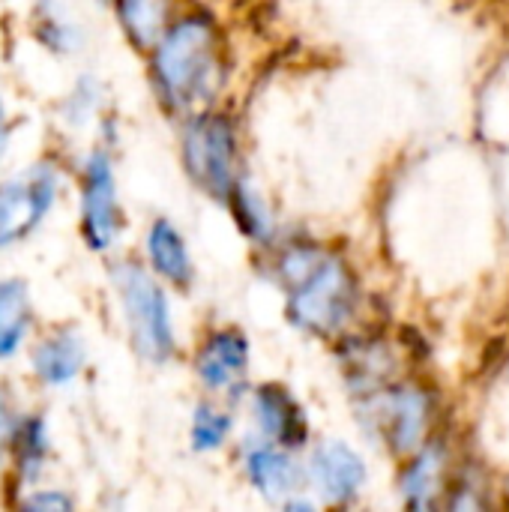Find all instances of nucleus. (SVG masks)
Returning a JSON list of instances; mask_svg holds the SVG:
<instances>
[{
    "mask_svg": "<svg viewBox=\"0 0 509 512\" xmlns=\"http://www.w3.org/2000/svg\"><path fill=\"white\" fill-rule=\"evenodd\" d=\"M153 87L174 114H198L213 105L225 78V51L216 21L189 12L171 21L153 45Z\"/></svg>",
    "mask_w": 509,
    "mask_h": 512,
    "instance_id": "f257e3e1",
    "label": "nucleus"
},
{
    "mask_svg": "<svg viewBox=\"0 0 509 512\" xmlns=\"http://www.w3.org/2000/svg\"><path fill=\"white\" fill-rule=\"evenodd\" d=\"M288 318L315 336H339L360 309V282L342 255L321 249L315 261L285 285Z\"/></svg>",
    "mask_w": 509,
    "mask_h": 512,
    "instance_id": "f03ea898",
    "label": "nucleus"
},
{
    "mask_svg": "<svg viewBox=\"0 0 509 512\" xmlns=\"http://www.w3.org/2000/svg\"><path fill=\"white\" fill-rule=\"evenodd\" d=\"M180 150L192 183H198L207 195L228 201L240 183V141L234 120L210 108L192 114L183 129Z\"/></svg>",
    "mask_w": 509,
    "mask_h": 512,
    "instance_id": "7ed1b4c3",
    "label": "nucleus"
},
{
    "mask_svg": "<svg viewBox=\"0 0 509 512\" xmlns=\"http://www.w3.org/2000/svg\"><path fill=\"white\" fill-rule=\"evenodd\" d=\"M111 279L120 294L132 348L150 363H165L174 354V327L162 285L135 261L114 264Z\"/></svg>",
    "mask_w": 509,
    "mask_h": 512,
    "instance_id": "20e7f679",
    "label": "nucleus"
},
{
    "mask_svg": "<svg viewBox=\"0 0 509 512\" xmlns=\"http://www.w3.org/2000/svg\"><path fill=\"white\" fill-rule=\"evenodd\" d=\"M363 420L396 456H411L432 438L435 396L414 381H390L363 393Z\"/></svg>",
    "mask_w": 509,
    "mask_h": 512,
    "instance_id": "39448f33",
    "label": "nucleus"
},
{
    "mask_svg": "<svg viewBox=\"0 0 509 512\" xmlns=\"http://www.w3.org/2000/svg\"><path fill=\"white\" fill-rule=\"evenodd\" d=\"M57 198V171L33 165L0 183V249L24 240L39 228Z\"/></svg>",
    "mask_w": 509,
    "mask_h": 512,
    "instance_id": "423d86ee",
    "label": "nucleus"
},
{
    "mask_svg": "<svg viewBox=\"0 0 509 512\" xmlns=\"http://www.w3.org/2000/svg\"><path fill=\"white\" fill-rule=\"evenodd\" d=\"M123 228L120 201H117V180L108 153H90L84 165V186H81V237L93 252H108L117 243Z\"/></svg>",
    "mask_w": 509,
    "mask_h": 512,
    "instance_id": "0eeeda50",
    "label": "nucleus"
},
{
    "mask_svg": "<svg viewBox=\"0 0 509 512\" xmlns=\"http://www.w3.org/2000/svg\"><path fill=\"white\" fill-rule=\"evenodd\" d=\"M198 381L222 396H237L249 375V342L240 330H213L195 351Z\"/></svg>",
    "mask_w": 509,
    "mask_h": 512,
    "instance_id": "6e6552de",
    "label": "nucleus"
},
{
    "mask_svg": "<svg viewBox=\"0 0 509 512\" xmlns=\"http://www.w3.org/2000/svg\"><path fill=\"white\" fill-rule=\"evenodd\" d=\"M309 477L330 504H348L366 483V465L345 441H321L309 456Z\"/></svg>",
    "mask_w": 509,
    "mask_h": 512,
    "instance_id": "1a4fd4ad",
    "label": "nucleus"
},
{
    "mask_svg": "<svg viewBox=\"0 0 509 512\" xmlns=\"http://www.w3.org/2000/svg\"><path fill=\"white\" fill-rule=\"evenodd\" d=\"M252 417L264 441H273L288 450H300L309 441V423H306L303 408L279 384H264L255 390Z\"/></svg>",
    "mask_w": 509,
    "mask_h": 512,
    "instance_id": "9d476101",
    "label": "nucleus"
},
{
    "mask_svg": "<svg viewBox=\"0 0 509 512\" xmlns=\"http://www.w3.org/2000/svg\"><path fill=\"white\" fill-rule=\"evenodd\" d=\"M399 489L405 504L414 510H429L441 495L450 492V453L444 441L429 438L417 453L408 456Z\"/></svg>",
    "mask_w": 509,
    "mask_h": 512,
    "instance_id": "9b49d317",
    "label": "nucleus"
},
{
    "mask_svg": "<svg viewBox=\"0 0 509 512\" xmlns=\"http://www.w3.org/2000/svg\"><path fill=\"white\" fill-rule=\"evenodd\" d=\"M87 360V348L78 330L66 327V330H54L51 336H45L33 354H30V366L33 375L45 384V387H69Z\"/></svg>",
    "mask_w": 509,
    "mask_h": 512,
    "instance_id": "f8f14e48",
    "label": "nucleus"
},
{
    "mask_svg": "<svg viewBox=\"0 0 509 512\" xmlns=\"http://www.w3.org/2000/svg\"><path fill=\"white\" fill-rule=\"evenodd\" d=\"M246 474L252 486L267 498L294 495L303 483V471L291 459V450L273 441H261L246 450Z\"/></svg>",
    "mask_w": 509,
    "mask_h": 512,
    "instance_id": "ddd939ff",
    "label": "nucleus"
},
{
    "mask_svg": "<svg viewBox=\"0 0 509 512\" xmlns=\"http://www.w3.org/2000/svg\"><path fill=\"white\" fill-rule=\"evenodd\" d=\"M144 249H147V261L153 267V273L165 282H171L174 288H186L195 276L186 240L180 237V231L168 222V219H156L144 237Z\"/></svg>",
    "mask_w": 509,
    "mask_h": 512,
    "instance_id": "4468645a",
    "label": "nucleus"
},
{
    "mask_svg": "<svg viewBox=\"0 0 509 512\" xmlns=\"http://www.w3.org/2000/svg\"><path fill=\"white\" fill-rule=\"evenodd\" d=\"M33 324L30 294L21 279L0 282V360H9L21 351Z\"/></svg>",
    "mask_w": 509,
    "mask_h": 512,
    "instance_id": "2eb2a0df",
    "label": "nucleus"
},
{
    "mask_svg": "<svg viewBox=\"0 0 509 512\" xmlns=\"http://www.w3.org/2000/svg\"><path fill=\"white\" fill-rule=\"evenodd\" d=\"M117 12L120 27L138 48H153L168 27V0H108Z\"/></svg>",
    "mask_w": 509,
    "mask_h": 512,
    "instance_id": "dca6fc26",
    "label": "nucleus"
},
{
    "mask_svg": "<svg viewBox=\"0 0 509 512\" xmlns=\"http://www.w3.org/2000/svg\"><path fill=\"white\" fill-rule=\"evenodd\" d=\"M12 453H15V471L24 483H33L42 474L45 456H48V429L39 417H21L12 423L9 432Z\"/></svg>",
    "mask_w": 509,
    "mask_h": 512,
    "instance_id": "f3484780",
    "label": "nucleus"
},
{
    "mask_svg": "<svg viewBox=\"0 0 509 512\" xmlns=\"http://www.w3.org/2000/svg\"><path fill=\"white\" fill-rule=\"evenodd\" d=\"M36 39L57 54H66L81 42L78 27L60 12V6H54V0H42L36 6Z\"/></svg>",
    "mask_w": 509,
    "mask_h": 512,
    "instance_id": "a211bd4d",
    "label": "nucleus"
},
{
    "mask_svg": "<svg viewBox=\"0 0 509 512\" xmlns=\"http://www.w3.org/2000/svg\"><path fill=\"white\" fill-rule=\"evenodd\" d=\"M231 417L210 405V402H201L195 411H192V429H189V438H192V450L198 453H213L219 447H225V441L231 438Z\"/></svg>",
    "mask_w": 509,
    "mask_h": 512,
    "instance_id": "6ab92c4d",
    "label": "nucleus"
},
{
    "mask_svg": "<svg viewBox=\"0 0 509 512\" xmlns=\"http://www.w3.org/2000/svg\"><path fill=\"white\" fill-rule=\"evenodd\" d=\"M228 204L234 207V216H237V222H240V228H243L246 234H252V237H267V234H270V213H267V204H264L258 195H252V192L243 186V180L234 186Z\"/></svg>",
    "mask_w": 509,
    "mask_h": 512,
    "instance_id": "aec40b11",
    "label": "nucleus"
},
{
    "mask_svg": "<svg viewBox=\"0 0 509 512\" xmlns=\"http://www.w3.org/2000/svg\"><path fill=\"white\" fill-rule=\"evenodd\" d=\"M21 507H27V510H72L75 504H72V498L69 495H63V492H57V489H42V492H33V495H27L24 501H21Z\"/></svg>",
    "mask_w": 509,
    "mask_h": 512,
    "instance_id": "412c9836",
    "label": "nucleus"
},
{
    "mask_svg": "<svg viewBox=\"0 0 509 512\" xmlns=\"http://www.w3.org/2000/svg\"><path fill=\"white\" fill-rule=\"evenodd\" d=\"M93 102H96L93 84H90V78H81L78 93H75V96L69 99V105H66L69 120H72V123H84V120L90 117V111H93Z\"/></svg>",
    "mask_w": 509,
    "mask_h": 512,
    "instance_id": "4be33fe9",
    "label": "nucleus"
},
{
    "mask_svg": "<svg viewBox=\"0 0 509 512\" xmlns=\"http://www.w3.org/2000/svg\"><path fill=\"white\" fill-rule=\"evenodd\" d=\"M9 432H12V423H9L6 402H3V393H0V456H3V447H6V441H9Z\"/></svg>",
    "mask_w": 509,
    "mask_h": 512,
    "instance_id": "5701e85b",
    "label": "nucleus"
},
{
    "mask_svg": "<svg viewBox=\"0 0 509 512\" xmlns=\"http://www.w3.org/2000/svg\"><path fill=\"white\" fill-rule=\"evenodd\" d=\"M3 150H6V111L0 102V159H3Z\"/></svg>",
    "mask_w": 509,
    "mask_h": 512,
    "instance_id": "b1692460",
    "label": "nucleus"
}]
</instances>
